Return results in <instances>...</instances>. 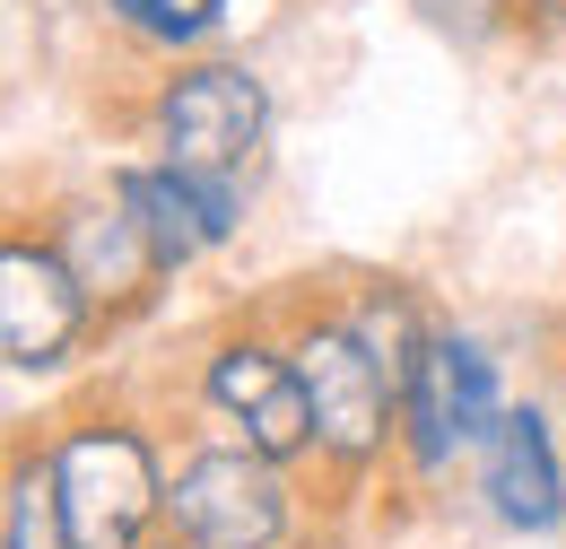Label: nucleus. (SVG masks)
<instances>
[{"mask_svg":"<svg viewBox=\"0 0 566 549\" xmlns=\"http://www.w3.org/2000/svg\"><path fill=\"white\" fill-rule=\"evenodd\" d=\"M332 524L323 488L253 454L227 427H175V480H166V532L192 549H314Z\"/></svg>","mask_w":566,"mask_h":549,"instance_id":"3","label":"nucleus"},{"mask_svg":"<svg viewBox=\"0 0 566 549\" xmlns=\"http://www.w3.org/2000/svg\"><path fill=\"white\" fill-rule=\"evenodd\" d=\"M44 472L62 497L71 549H148L166 541V480H175V418L140 393H87L44 427Z\"/></svg>","mask_w":566,"mask_h":549,"instance_id":"2","label":"nucleus"},{"mask_svg":"<svg viewBox=\"0 0 566 549\" xmlns=\"http://www.w3.org/2000/svg\"><path fill=\"white\" fill-rule=\"evenodd\" d=\"M505 358H496L480 332L462 323H436L419 375L401 384V480L410 488H436L462 454H480L496 418H505Z\"/></svg>","mask_w":566,"mask_h":549,"instance_id":"6","label":"nucleus"},{"mask_svg":"<svg viewBox=\"0 0 566 549\" xmlns=\"http://www.w3.org/2000/svg\"><path fill=\"white\" fill-rule=\"evenodd\" d=\"M523 44H566V0H523Z\"/></svg>","mask_w":566,"mask_h":549,"instance_id":"15","label":"nucleus"},{"mask_svg":"<svg viewBox=\"0 0 566 549\" xmlns=\"http://www.w3.org/2000/svg\"><path fill=\"white\" fill-rule=\"evenodd\" d=\"M96 332H105V314L62 262V245L35 218H9L0 227V358H9V375H62L96 349Z\"/></svg>","mask_w":566,"mask_h":549,"instance_id":"7","label":"nucleus"},{"mask_svg":"<svg viewBox=\"0 0 566 549\" xmlns=\"http://www.w3.org/2000/svg\"><path fill=\"white\" fill-rule=\"evenodd\" d=\"M0 549H71V541H62V497H53V472H44V436H9Z\"/></svg>","mask_w":566,"mask_h":549,"instance_id":"12","label":"nucleus"},{"mask_svg":"<svg viewBox=\"0 0 566 549\" xmlns=\"http://www.w3.org/2000/svg\"><path fill=\"white\" fill-rule=\"evenodd\" d=\"M105 18L132 35V44H148V53H166V62H184V53H201L218 35L210 0H105Z\"/></svg>","mask_w":566,"mask_h":549,"instance_id":"13","label":"nucleus"},{"mask_svg":"<svg viewBox=\"0 0 566 549\" xmlns=\"http://www.w3.org/2000/svg\"><path fill=\"white\" fill-rule=\"evenodd\" d=\"M271 305L314 402V488L332 515H357L384 480H401V384L349 332L332 279H287L271 288Z\"/></svg>","mask_w":566,"mask_h":549,"instance_id":"1","label":"nucleus"},{"mask_svg":"<svg viewBox=\"0 0 566 549\" xmlns=\"http://www.w3.org/2000/svg\"><path fill=\"white\" fill-rule=\"evenodd\" d=\"M471 480H480V506H489L496 532H523V541H558L566 532V427L541 393L505 402L480 454H471Z\"/></svg>","mask_w":566,"mask_h":549,"instance_id":"9","label":"nucleus"},{"mask_svg":"<svg viewBox=\"0 0 566 549\" xmlns=\"http://www.w3.org/2000/svg\"><path fill=\"white\" fill-rule=\"evenodd\" d=\"M271 123H280L271 79L235 53H184L140 96V148L201 175H253V157L271 148Z\"/></svg>","mask_w":566,"mask_h":549,"instance_id":"5","label":"nucleus"},{"mask_svg":"<svg viewBox=\"0 0 566 549\" xmlns=\"http://www.w3.org/2000/svg\"><path fill=\"white\" fill-rule=\"evenodd\" d=\"M35 227L62 245V262L78 271V288H87V297H96V314H105V332L157 305V288H166V262L148 253L140 218L123 209V193H114V184L44 193V201H35Z\"/></svg>","mask_w":566,"mask_h":549,"instance_id":"8","label":"nucleus"},{"mask_svg":"<svg viewBox=\"0 0 566 549\" xmlns=\"http://www.w3.org/2000/svg\"><path fill=\"white\" fill-rule=\"evenodd\" d=\"M410 18L453 53H496L523 35V0H410Z\"/></svg>","mask_w":566,"mask_h":549,"instance_id":"14","label":"nucleus"},{"mask_svg":"<svg viewBox=\"0 0 566 549\" xmlns=\"http://www.w3.org/2000/svg\"><path fill=\"white\" fill-rule=\"evenodd\" d=\"M123 209L140 218L148 253L166 262V279L192 271V262H210L227 253L235 236H244V175H201V166H166V157H123L114 175H105Z\"/></svg>","mask_w":566,"mask_h":549,"instance_id":"10","label":"nucleus"},{"mask_svg":"<svg viewBox=\"0 0 566 549\" xmlns=\"http://www.w3.org/2000/svg\"><path fill=\"white\" fill-rule=\"evenodd\" d=\"M549 411H558V427H566V332H558V349H549Z\"/></svg>","mask_w":566,"mask_h":549,"instance_id":"16","label":"nucleus"},{"mask_svg":"<svg viewBox=\"0 0 566 549\" xmlns=\"http://www.w3.org/2000/svg\"><path fill=\"white\" fill-rule=\"evenodd\" d=\"M192 418H210L227 436H244L253 454L314 480V402H305V375H296V349L271 297L218 314L192 341Z\"/></svg>","mask_w":566,"mask_h":549,"instance_id":"4","label":"nucleus"},{"mask_svg":"<svg viewBox=\"0 0 566 549\" xmlns=\"http://www.w3.org/2000/svg\"><path fill=\"white\" fill-rule=\"evenodd\" d=\"M148 549H192V541H175V532H166V541H148Z\"/></svg>","mask_w":566,"mask_h":549,"instance_id":"17","label":"nucleus"},{"mask_svg":"<svg viewBox=\"0 0 566 549\" xmlns=\"http://www.w3.org/2000/svg\"><path fill=\"white\" fill-rule=\"evenodd\" d=\"M332 297H340L349 332L384 358V375L410 384L419 358H427V341H436V323H444V314L427 305L419 279H401V271H349V279H332Z\"/></svg>","mask_w":566,"mask_h":549,"instance_id":"11","label":"nucleus"}]
</instances>
